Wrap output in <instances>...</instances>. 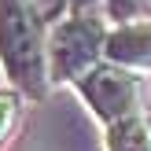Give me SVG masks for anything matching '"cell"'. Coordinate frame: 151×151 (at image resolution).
Here are the masks:
<instances>
[{
  "instance_id": "obj_3",
  "label": "cell",
  "mask_w": 151,
  "mask_h": 151,
  "mask_svg": "<svg viewBox=\"0 0 151 151\" xmlns=\"http://www.w3.org/2000/svg\"><path fill=\"white\" fill-rule=\"evenodd\" d=\"M74 92L78 100L88 107V114L100 125L118 122V118L133 114V111H144V85H140V74L122 70L114 63H96L92 70H85L74 81Z\"/></svg>"
},
{
  "instance_id": "obj_6",
  "label": "cell",
  "mask_w": 151,
  "mask_h": 151,
  "mask_svg": "<svg viewBox=\"0 0 151 151\" xmlns=\"http://www.w3.org/2000/svg\"><path fill=\"white\" fill-rule=\"evenodd\" d=\"M103 15L114 22H137V19H151V0H103Z\"/></svg>"
},
{
  "instance_id": "obj_5",
  "label": "cell",
  "mask_w": 151,
  "mask_h": 151,
  "mask_svg": "<svg viewBox=\"0 0 151 151\" xmlns=\"http://www.w3.org/2000/svg\"><path fill=\"white\" fill-rule=\"evenodd\" d=\"M103 151H151V114L133 111L103 125Z\"/></svg>"
},
{
  "instance_id": "obj_7",
  "label": "cell",
  "mask_w": 151,
  "mask_h": 151,
  "mask_svg": "<svg viewBox=\"0 0 151 151\" xmlns=\"http://www.w3.org/2000/svg\"><path fill=\"white\" fill-rule=\"evenodd\" d=\"M19 114H22V92H15L11 85H4L0 88V147L11 137V129L19 125Z\"/></svg>"
},
{
  "instance_id": "obj_4",
  "label": "cell",
  "mask_w": 151,
  "mask_h": 151,
  "mask_svg": "<svg viewBox=\"0 0 151 151\" xmlns=\"http://www.w3.org/2000/svg\"><path fill=\"white\" fill-rule=\"evenodd\" d=\"M103 59L122 70L133 74H151V19L137 22H114L107 29V44H103Z\"/></svg>"
},
{
  "instance_id": "obj_8",
  "label": "cell",
  "mask_w": 151,
  "mask_h": 151,
  "mask_svg": "<svg viewBox=\"0 0 151 151\" xmlns=\"http://www.w3.org/2000/svg\"><path fill=\"white\" fill-rule=\"evenodd\" d=\"M26 7L44 22V26H55V22L70 11V0H26Z\"/></svg>"
},
{
  "instance_id": "obj_2",
  "label": "cell",
  "mask_w": 151,
  "mask_h": 151,
  "mask_svg": "<svg viewBox=\"0 0 151 151\" xmlns=\"http://www.w3.org/2000/svg\"><path fill=\"white\" fill-rule=\"evenodd\" d=\"M111 19L103 15V0H70V11L48 26V81L74 85L85 70L103 63Z\"/></svg>"
},
{
  "instance_id": "obj_1",
  "label": "cell",
  "mask_w": 151,
  "mask_h": 151,
  "mask_svg": "<svg viewBox=\"0 0 151 151\" xmlns=\"http://www.w3.org/2000/svg\"><path fill=\"white\" fill-rule=\"evenodd\" d=\"M0 70L22 100H44L48 81V26L26 0H0Z\"/></svg>"
}]
</instances>
